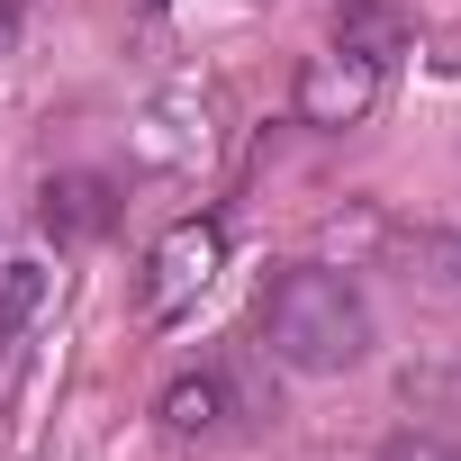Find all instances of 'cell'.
Returning <instances> with one entry per match:
<instances>
[{
    "label": "cell",
    "mask_w": 461,
    "mask_h": 461,
    "mask_svg": "<svg viewBox=\"0 0 461 461\" xmlns=\"http://www.w3.org/2000/svg\"><path fill=\"white\" fill-rule=\"evenodd\" d=\"M380 461H461V443H452V434H416V425H398V434L380 443Z\"/></svg>",
    "instance_id": "6"
},
{
    "label": "cell",
    "mask_w": 461,
    "mask_h": 461,
    "mask_svg": "<svg viewBox=\"0 0 461 461\" xmlns=\"http://www.w3.org/2000/svg\"><path fill=\"white\" fill-rule=\"evenodd\" d=\"M254 326H263V353L281 371H308V380L353 371L371 353V299L326 263H281L254 299Z\"/></svg>",
    "instance_id": "1"
},
{
    "label": "cell",
    "mask_w": 461,
    "mask_h": 461,
    "mask_svg": "<svg viewBox=\"0 0 461 461\" xmlns=\"http://www.w3.org/2000/svg\"><path fill=\"white\" fill-rule=\"evenodd\" d=\"M380 82H389V64L362 55V46L308 55V64H299V118L326 127V136H344V127H362V118L380 109Z\"/></svg>",
    "instance_id": "3"
},
{
    "label": "cell",
    "mask_w": 461,
    "mask_h": 461,
    "mask_svg": "<svg viewBox=\"0 0 461 461\" xmlns=\"http://www.w3.org/2000/svg\"><path fill=\"white\" fill-rule=\"evenodd\" d=\"M37 299H46V272H37V263H10V272H0V362H10V344L28 335Z\"/></svg>",
    "instance_id": "5"
},
{
    "label": "cell",
    "mask_w": 461,
    "mask_h": 461,
    "mask_svg": "<svg viewBox=\"0 0 461 461\" xmlns=\"http://www.w3.org/2000/svg\"><path fill=\"white\" fill-rule=\"evenodd\" d=\"M10 37H19V0H0V55H10Z\"/></svg>",
    "instance_id": "7"
},
{
    "label": "cell",
    "mask_w": 461,
    "mask_h": 461,
    "mask_svg": "<svg viewBox=\"0 0 461 461\" xmlns=\"http://www.w3.org/2000/svg\"><path fill=\"white\" fill-rule=\"evenodd\" d=\"M217 263H226V226L217 217H181L172 236L145 254V290H136L145 326H172L181 308H199V290L217 281Z\"/></svg>",
    "instance_id": "2"
},
{
    "label": "cell",
    "mask_w": 461,
    "mask_h": 461,
    "mask_svg": "<svg viewBox=\"0 0 461 461\" xmlns=\"http://www.w3.org/2000/svg\"><path fill=\"white\" fill-rule=\"evenodd\" d=\"M226 407H236V389H226V371H190V380H172L163 389V434L172 443H208L217 425H226Z\"/></svg>",
    "instance_id": "4"
}]
</instances>
